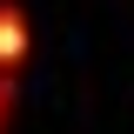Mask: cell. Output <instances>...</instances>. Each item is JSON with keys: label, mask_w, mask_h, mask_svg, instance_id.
<instances>
[{"label": "cell", "mask_w": 134, "mask_h": 134, "mask_svg": "<svg viewBox=\"0 0 134 134\" xmlns=\"http://www.w3.org/2000/svg\"><path fill=\"white\" fill-rule=\"evenodd\" d=\"M14 60H20V14L0 7V67H14Z\"/></svg>", "instance_id": "cell-1"}]
</instances>
